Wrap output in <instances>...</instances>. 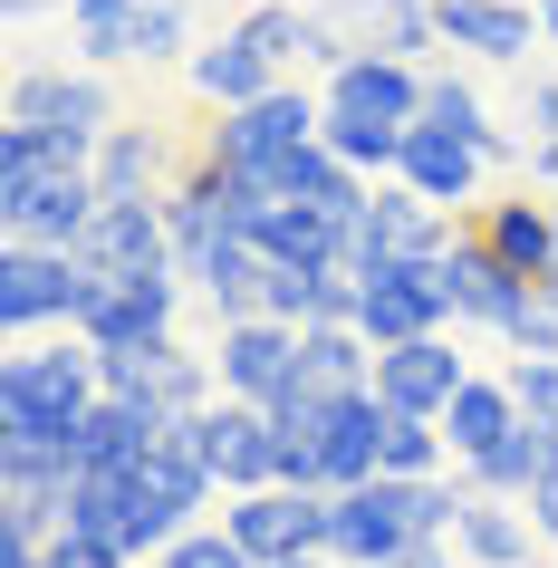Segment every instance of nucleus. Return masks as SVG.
Listing matches in <instances>:
<instances>
[{
	"mask_svg": "<svg viewBox=\"0 0 558 568\" xmlns=\"http://www.w3.org/2000/svg\"><path fill=\"white\" fill-rule=\"evenodd\" d=\"M106 395V357L88 337H30L0 357V444H68Z\"/></svg>",
	"mask_w": 558,
	"mask_h": 568,
	"instance_id": "obj_1",
	"label": "nucleus"
},
{
	"mask_svg": "<svg viewBox=\"0 0 558 568\" xmlns=\"http://www.w3.org/2000/svg\"><path fill=\"white\" fill-rule=\"evenodd\" d=\"M0 125H30V135H49V145H68V154H88V164H97V145L125 125V106H116V88H106L97 68H78V59H30V68H10Z\"/></svg>",
	"mask_w": 558,
	"mask_h": 568,
	"instance_id": "obj_2",
	"label": "nucleus"
},
{
	"mask_svg": "<svg viewBox=\"0 0 558 568\" xmlns=\"http://www.w3.org/2000/svg\"><path fill=\"white\" fill-rule=\"evenodd\" d=\"M318 135H327V97L308 88V78H290V88H270L261 106H232V116H212L193 154H212L222 174H251V183L270 193V174H280L290 154H308Z\"/></svg>",
	"mask_w": 558,
	"mask_h": 568,
	"instance_id": "obj_3",
	"label": "nucleus"
},
{
	"mask_svg": "<svg viewBox=\"0 0 558 568\" xmlns=\"http://www.w3.org/2000/svg\"><path fill=\"white\" fill-rule=\"evenodd\" d=\"M97 300V270L78 251H30V241H0V337L30 347V337H68Z\"/></svg>",
	"mask_w": 558,
	"mask_h": 568,
	"instance_id": "obj_4",
	"label": "nucleus"
},
{
	"mask_svg": "<svg viewBox=\"0 0 558 568\" xmlns=\"http://www.w3.org/2000/svg\"><path fill=\"white\" fill-rule=\"evenodd\" d=\"M453 241H463V222H453V212L414 203L405 183H376V193H366V212L347 222V280H366V270H424V261H443Z\"/></svg>",
	"mask_w": 558,
	"mask_h": 568,
	"instance_id": "obj_5",
	"label": "nucleus"
},
{
	"mask_svg": "<svg viewBox=\"0 0 558 568\" xmlns=\"http://www.w3.org/2000/svg\"><path fill=\"white\" fill-rule=\"evenodd\" d=\"M88 222H97V174H88V164H30V174H0V241L78 251Z\"/></svg>",
	"mask_w": 558,
	"mask_h": 568,
	"instance_id": "obj_6",
	"label": "nucleus"
},
{
	"mask_svg": "<svg viewBox=\"0 0 558 568\" xmlns=\"http://www.w3.org/2000/svg\"><path fill=\"white\" fill-rule=\"evenodd\" d=\"M356 337L366 347H414V337H453V290H443V261L424 270H366L356 280Z\"/></svg>",
	"mask_w": 558,
	"mask_h": 568,
	"instance_id": "obj_7",
	"label": "nucleus"
},
{
	"mask_svg": "<svg viewBox=\"0 0 558 568\" xmlns=\"http://www.w3.org/2000/svg\"><path fill=\"white\" fill-rule=\"evenodd\" d=\"M183 270H154V280H97L88 318H78V337H88L97 357H125V347H164V337H183Z\"/></svg>",
	"mask_w": 558,
	"mask_h": 568,
	"instance_id": "obj_8",
	"label": "nucleus"
},
{
	"mask_svg": "<svg viewBox=\"0 0 558 568\" xmlns=\"http://www.w3.org/2000/svg\"><path fill=\"white\" fill-rule=\"evenodd\" d=\"M414 549V481L327 491V559L337 568H395Z\"/></svg>",
	"mask_w": 558,
	"mask_h": 568,
	"instance_id": "obj_9",
	"label": "nucleus"
},
{
	"mask_svg": "<svg viewBox=\"0 0 558 568\" xmlns=\"http://www.w3.org/2000/svg\"><path fill=\"white\" fill-rule=\"evenodd\" d=\"M222 530L251 549V568L327 559V491H241L222 501Z\"/></svg>",
	"mask_w": 558,
	"mask_h": 568,
	"instance_id": "obj_10",
	"label": "nucleus"
},
{
	"mask_svg": "<svg viewBox=\"0 0 558 568\" xmlns=\"http://www.w3.org/2000/svg\"><path fill=\"white\" fill-rule=\"evenodd\" d=\"M471 376L481 366L463 357V337H414V347H385L376 357V405L385 415H414V424H443Z\"/></svg>",
	"mask_w": 558,
	"mask_h": 568,
	"instance_id": "obj_11",
	"label": "nucleus"
},
{
	"mask_svg": "<svg viewBox=\"0 0 558 568\" xmlns=\"http://www.w3.org/2000/svg\"><path fill=\"white\" fill-rule=\"evenodd\" d=\"M443 290H453V328H481V337H500V347H510V328H520L529 300H539L520 270H500L491 251H481L471 222H463V241L443 251Z\"/></svg>",
	"mask_w": 558,
	"mask_h": 568,
	"instance_id": "obj_12",
	"label": "nucleus"
},
{
	"mask_svg": "<svg viewBox=\"0 0 558 568\" xmlns=\"http://www.w3.org/2000/svg\"><path fill=\"white\" fill-rule=\"evenodd\" d=\"M193 434H203V463L212 481H222V501H241V491H280V424H270V405H212V415H193Z\"/></svg>",
	"mask_w": 558,
	"mask_h": 568,
	"instance_id": "obj_13",
	"label": "nucleus"
},
{
	"mask_svg": "<svg viewBox=\"0 0 558 568\" xmlns=\"http://www.w3.org/2000/svg\"><path fill=\"white\" fill-rule=\"evenodd\" d=\"M318 20L337 30L347 59H405V68H434V0H318Z\"/></svg>",
	"mask_w": 558,
	"mask_h": 568,
	"instance_id": "obj_14",
	"label": "nucleus"
},
{
	"mask_svg": "<svg viewBox=\"0 0 558 568\" xmlns=\"http://www.w3.org/2000/svg\"><path fill=\"white\" fill-rule=\"evenodd\" d=\"M212 376L232 405H280L298 386V328L280 318H241V328H212Z\"/></svg>",
	"mask_w": 558,
	"mask_h": 568,
	"instance_id": "obj_15",
	"label": "nucleus"
},
{
	"mask_svg": "<svg viewBox=\"0 0 558 568\" xmlns=\"http://www.w3.org/2000/svg\"><path fill=\"white\" fill-rule=\"evenodd\" d=\"M183 164H193V154H183L154 116H125L116 135L97 145L88 174H97V203H164V193L183 183Z\"/></svg>",
	"mask_w": 558,
	"mask_h": 568,
	"instance_id": "obj_16",
	"label": "nucleus"
},
{
	"mask_svg": "<svg viewBox=\"0 0 558 568\" xmlns=\"http://www.w3.org/2000/svg\"><path fill=\"white\" fill-rule=\"evenodd\" d=\"M395 183H405L414 203L453 212V222H471V212L491 203V164H481L463 135H443V125H414V135H405V164H395Z\"/></svg>",
	"mask_w": 558,
	"mask_h": 568,
	"instance_id": "obj_17",
	"label": "nucleus"
},
{
	"mask_svg": "<svg viewBox=\"0 0 558 568\" xmlns=\"http://www.w3.org/2000/svg\"><path fill=\"white\" fill-rule=\"evenodd\" d=\"M434 39L481 68H529V49H549L539 0H434Z\"/></svg>",
	"mask_w": 558,
	"mask_h": 568,
	"instance_id": "obj_18",
	"label": "nucleus"
},
{
	"mask_svg": "<svg viewBox=\"0 0 558 568\" xmlns=\"http://www.w3.org/2000/svg\"><path fill=\"white\" fill-rule=\"evenodd\" d=\"M471 232H481V251H491L500 270H520L529 290H539V280H549V261H558V203L539 193V183L491 193V203L471 212Z\"/></svg>",
	"mask_w": 558,
	"mask_h": 568,
	"instance_id": "obj_19",
	"label": "nucleus"
},
{
	"mask_svg": "<svg viewBox=\"0 0 558 568\" xmlns=\"http://www.w3.org/2000/svg\"><path fill=\"white\" fill-rule=\"evenodd\" d=\"M78 261L97 280H154V270H174V222H164V203H97Z\"/></svg>",
	"mask_w": 558,
	"mask_h": 568,
	"instance_id": "obj_20",
	"label": "nucleus"
},
{
	"mask_svg": "<svg viewBox=\"0 0 558 568\" xmlns=\"http://www.w3.org/2000/svg\"><path fill=\"white\" fill-rule=\"evenodd\" d=\"M174 270H183V290L212 308V328H241V318H261V300H270V261H261L241 232L203 241V251H183Z\"/></svg>",
	"mask_w": 558,
	"mask_h": 568,
	"instance_id": "obj_21",
	"label": "nucleus"
},
{
	"mask_svg": "<svg viewBox=\"0 0 558 568\" xmlns=\"http://www.w3.org/2000/svg\"><path fill=\"white\" fill-rule=\"evenodd\" d=\"M424 125H443V135H463L491 174H529V135H500V116L481 106V88H471L463 68H424Z\"/></svg>",
	"mask_w": 558,
	"mask_h": 568,
	"instance_id": "obj_22",
	"label": "nucleus"
},
{
	"mask_svg": "<svg viewBox=\"0 0 558 568\" xmlns=\"http://www.w3.org/2000/svg\"><path fill=\"white\" fill-rule=\"evenodd\" d=\"M366 481H385V405L337 395L318 424V491H366Z\"/></svg>",
	"mask_w": 558,
	"mask_h": 568,
	"instance_id": "obj_23",
	"label": "nucleus"
},
{
	"mask_svg": "<svg viewBox=\"0 0 558 568\" xmlns=\"http://www.w3.org/2000/svg\"><path fill=\"white\" fill-rule=\"evenodd\" d=\"M164 434H174V424L154 415V405H125V395H97V415L78 424V434H68V473H135V463H145L154 444H164Z\"/></svg>",
	"mask_w": 558,
	"mask_h": 568,
	"instance_id": "obj_24",
	"label": "nucleus"
},
{
	"mask_svg": "<svg viewBox=\"0 0 558 568\" xmlns=\"http://www.w3.org/2000/svg\"><path fill=\"white\" fill-rule=\"evenodd\" d=\"M327 116H376V125H424V68L405 59H347L327 78Z\"/></svg>",
	"mask_w": 558,
	"mask_h": 568,
	"instance_id": "obj_25",
	"label": "nucleus"
},
{
	"mask_svg": "<svg viewBox=\"0 0 558 568\" xmlns=\"http://www.w3.org/2000/svg\"><path fill=\"white\" fill-rule=\"evenodd\" d=\"M183 88H193V106H212V116H232V106H261L270 88H290L280 68L251 49L241 30H222V39H203L193 49V68H183Z\"/></svg>",
	"mask_w": 558,
	"mask_h": 568,
	"instance_id": "obj_26",
	"label": "nucleus"
},
{
	"mask_svg": "<svg viewBox=\"0 0 558 568\" xmlns=\"http://www.w3.org/2000/svg\"><path fill=\"white\" fill-rule=\"evenodd\" d=\"M251 251H261L270 270H347V222L318 203H270L261 232H251Z\"/></svg>",
	"mask_w": 558,
	"mask_h": 568,
	"instance_id": "obj_27",
	"label": "nucleus"
},
{
	"mask_svg": "<svg viewBox=\"0 0 558 568\" xmlns=\"http://www.w3.org/2000/svg\"><path fill=\"white\" fill-rule=\"evenodd\" d=\"M298 395H318V405L376 395V347L356 328H298Z\"/></svg>",
	"mask_w": 558,
	"mask_h": 568,
	"instance_id": "obj_28",
	"label": "nucleus"
},
{
	"mask_svg": "<svg viewBox=\"0 0 558 568\" xmlns=\"http://www.w3.org/2000/svg\"><path fill=\"white\" fill-rule=\"evenodd\" d=\"M68 59L78 68H135V30H145V0H68Z\"/></svg>",
	"mask_w": 558,
	"mask_h": 568,
	"instance_id": "obj_29",
	"label": "nucleus"
},
{
	"mask_svg": "<svg viewBox=\"0 0 558 568\" xmlns=\"http://www.w3.org/2000/svg\"><path fill=\"white\" fill-rule=\"evenodd\" d=\"M510 434H520V405H510V386H500V376H471L463 395H453V415H443V444H453V463H481V453H500L510 444Z\"/></svg>",
	"mask_w": 558,
	"mask_h": 568,
	"instance_id": "obj_30",
	"label": "nucleus"
},
{
	"mask_svg": "<svg viewBox=\"0 0 558 568\" xmlns=\"http://www.w3.org/2000/svg\"><path fill=\"white\" fill-rule=\"evenodd\" d=\"M366 193H376V183H366V174H347V164H337L327 145L290 154V164L270 174V203H318V212H337V222H356V212H366Z\"/></svg>",
	"mask_w": 558,
	"mask_h": 568,
	"instance_id": "obj_31",
	"label": "nucleus"
},
{
	"mask_svg": "<svg viewBox=\"0 0 558 568\" xmlns=\"http://www.w3.org/2000/svg\"><path fill=\"white\" fill-rule=\"evenodd\" d=\"M529 510L520 501H491V491H471L463 530H453V549H463V568H529Z\"/></svg>",
	"mask_w": 558,
	"mask_h": 568,
	"instance_id": "obj_32",
	"label": "nucleus"
},
{
	"mask_svg": "<svg viewBox=\"0 0 558 568\" xmlns=\"http://www.w3.org/2000/svg\"><path fill=\"white\" fill-rule=\"evenodd\" d=\"M549 473H558V434L520 415V434H510V444L471 463V491H491V501H529V491H539Z\"/></svg>",
	"mask_w": 558,
	"mask_h": 568,
	"instance_id": "obj_33",
	"label": "nucleus"
},
{
	"mask_svg": "<svg viewBox=\"0 0 558 568\" xmlns=\"http://www.w3.org/2000/svg\"><path fill=\"white\" fill-rule=\"evenodd\" d=\"M463 473L453 444H443V424H414V415H385V481H443Z\"/></svg>",
	"mask_w": 558,
	"mask_h": 568,
	"instance_id": "obj_34",
	"label": "nucleus"
},
{
	"mask_svg": "<svg viewBox=\"0 0 558 568\" xmlns=\"http://www.w3.org/2000/svg\"><path fill=\"white\" fill-rule=\"evenodd\" d=\"M232 30L251 39L280 78H298V49H308V0H261V10H241Z\"/></svg>",
	"mask_w": 558,
	"mask_h": 568,
	"instance_id": "obj_35",
	"label": "nucleus"
},
{
	"mask_svg": "<svg viewBox=\"0 0 558 568\" xmlns=\"http://www.w3.org/2000/svg\"><path fill=\"white\" fill-rule=\"evenodd\" d=\"M193 0H145V30H135V68H193Z\"/></svg>",
	"mask_w": 558,
	"mask_h": 568,
	"instance_id": "obj_36",
	"label": "nucleus"
},
{
	"mask_svg": "<svg viewBox=\"0 0 558 568\" xmlns=\"http://www.w3.org/2000/svg\"><path fill=\"white\" fill-rule=\"evenodd\" d=\"M500 386H510V405H520L529 424H549V434H558V366L549 357H510V366H500Z\"/></svg>",
	"mask_w": 558,
	"mask_h": 568,
	"instance_id": "obj_37",
	"label": "nucleus"
},
{
	"mask_svg": "<svg viewBox=\"0 0 558 568\" xmlns=\"http://www.w3.org/2000/svg\"><path fill=\"white\" fill-rule=\"evenodd\" d=\"M164 568H251V549H241L222 520H203V530H183L174 549H164Z\"/></svg>",
	"mask_w": 558,
	"mask_h": 568,
	"instance_id": "obj_38",
	"label": "nucleus"
},
{
	"mask_svg": "<svg viewBox=\"0 0 558 568\" xmlns=\"http://www.w3.org/2000/svg\"><path fill=\"white\" fill-rule=\"evenodd\" d=\"M520 125L529 145H558V78H520Z\"/></svg>",
	"mask_w": 558,
	"mask_h": 568,
	"instance_id": "obj_39",
	"label": "nucleus"
},
{
	"mask_svg": "<svg viewBox=\"0 0 558 568\" xmlns=\"http://www.w3.org/2000/svg\"><path fill=\"white\" fill-rule=\"evenodd\" d=\"M510 357H549V366H558V308H539V300H529V318L510 328Z\"/></svg>",
	"mask_w": 558,
	"mask_h": 568,
	"instance_id": "obj_40",
	"label": "nucleus"
},
{
	"mask_svg": "<svg viewBox=\"0 0 558 568\" xmlns=\"http://www.w3.org/2000/svg\"><path fill=\"white\" fill-rule=\"evenodd\" d=\"M520 510H529V530H539V539H549V549H558V473H549V481H539V491H529V501H520Z\"/></svg>",
	"mask_w": 558,
	"mask_h": 568,
	"instance_id": "obj_41",
	"label": "nucleus"
},
{
	"mask_svg": "<svg viewBox=\"0 0 558 568\" xmlns=\"http://www.w3.org/2000/svg\"><path fill=\"white\" fill-rule=\"evenodd\" d=\"M539 39H549V59H558V0H539Z\"/></svg>",
	"mask_w": 558,
	"mask_h": 568,
	"instance_id": "obj_42",
	"label": "nucleus"
},
{
	"mask_svg": "<svg viewBox=\"0 0 558 568\" xmlns=\"http://www.w3.org/2000/svg\"><path fill=\"white\" fill-rule=\"evenodd\" d=\"M0 568H49V559H39V549H0Z\"/></svg>",
	"mask_w": 558,
	"mask_h": 568,
	"instance_id": "obj_43",
	"label": "nucleus"
},
{
	"mask_svg": "<svg viewBox=\"0 0 558 568\" xmlns=\"http://www.w3.org/2000/svg\"><path fill=\"white\" fill-rule=\"evenodd\" d=\"M539 308H558V261H549V280H539Z\"/></svg>",
	"mask_w": 558,
	"mask_h": 568,
	"instance_id": "obj_44",
	"label": "nucleus"
},
{
	"mask_svg": "<svg viewBox=\"0 0 558 568\" xmlns=\"http://www.w3.org/2000/svg\"><path fill=\"white\" fill-rule=\"evenodd\" d=\"M290 568H337V559H290Z\"/></svg>",
	"mask_w": 558,
	"mask_h": 568,
	"instance_id": "obj_45",
	"label": "nucleus"
},
{
	"mask_svg": "<svg viewBox=\"0 0 558 568\" xmlns=\"http://www.w3.org/2000/svg\"><path fill=\"white\" fill-rule=\"evenodd\" d=\"M145 568H164V559H145Z\"/></svg>",
	"mask_w": 558,
	"mask_h": 568,
	"instance_id": "obj_46",
	"label": "nucleus"
},
{
	"mask_svg": "<svg viewBox=\"0 0 558 568\" xmlns=\"http://www.w3.org/2000/svg\"><path fill=\"white\" fill-rule=\"evenodd\" d=\"M251 10H261V0H251Z\"/></svg>",
	"mask_w": 558,
	"mask_h": 568,
	"instance_id": "obj_47",
	"label": "nucleus"
}]
</instances>
